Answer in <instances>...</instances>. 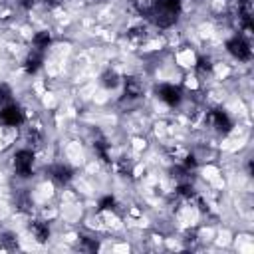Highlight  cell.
<instances>
[{"label":"cell","instance_id":"cell-1","mask_svg":"<svg viewBox=\"0 0 254 254\" xmlns=\"http://www.w3.org/2000/svg\"><path fill=\"white\" fill-rule=\"evenodd\" d=\"M198 52L194 50V48H190V46H181V48H177L175 52H173V62H175V65L177 67H181L183 71H190V69H194L196 65H198Z\"/></svg>","mask_w":254,"mask_h":254},{"label":"cell","instance_id":"cell-2","mask_svg":"<svg viewBox=\"0 0 254 254\" xmlns=\"http://www.w3.org/2000/svg\"><path fill=\"white\" fill-rule=\"evenodd\" d=\"M230 252L252 254L254 252V234H252V230H234Z\"/></svg>","mask_w":254,"mask_h":254}]
</instances>
